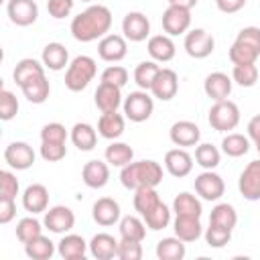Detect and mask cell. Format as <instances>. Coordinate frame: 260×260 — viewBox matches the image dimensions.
Returning <instances> with one entry per match:
<instances>
[{"label":"cell","mask_w":260,"mask_h":260,"mask_svg":"<svg viewBox=\"0 0 260 260\" xmlns=\"http://www.w3.org/2000/svg\"><path fill=\"white\" fill-rule=\"evenodd\" d=\"M254 144H256V150H258V154H260V140H258V142H254Z\"/></svg>","instance_id":"59"},{"label":"cell","mask_w":260,"mask_h":260,"mask_svg":"<svg viewBox=\"0 0 260 260\" xmlns=\"http://www.w3.org/2000/svg\"><path fill=\"white\" fill-rule=\"evenodd\" d=\"M41 142H67V130L59 122H49L41 130Z\"/></svg>","instance_id":"49"},{"label":"cell","mask_w":260,"mask_h":260,"mask_svg":"<svg viewBox=\"0 0 260 260\" xmlns=\"http://www.w3.org/2000/svg\"><path fill=\"white\" fill-rule=\"evenodd\" d=\"M223 191H225V183H223V179L217 173L203 171L201 175L195 177V193L201 199H205V201H217V199H221Z\"/></svg>","instance_id":"8"},{"label":"cell","mask_w":260,"mask_h":260,"mask_svg":"<svg viewBox=\"0 0 260 260\" xmlns=\"http://www.w3.org/2000/svg\"><path fill=\"white\" fill-rule=\"evenodd\" d=\"M165 169H167L173 177L183 179V177H187V175L193 171V156H191L185 148H181V146L171 148V150H167V154H165Z\"/></svg>","instance_id":"17"},{"label":"cell","mask_w":260,"mask_h":260,"mask_svg":"<svg viewBox=\"0 0 260 260\" xmlns=\"http://www.w3.org/2000/svg\"><path fill=\"white\" fill-rule=\"evenodd\" d=\"M91 217L98 225H114L120 221V205L112 197H100L91 207Z\"/></svg>","instance_id":"19"},{"label":"cell","mask_w":260,"mask_h":260,"mask_svg":"<svg viewBox=\"0 0 260 260\" xmlns=\"http://www.w3.org/2000/svg\"><path fill=\"white\" fill-rule=\"evenodd\" d=\"M73 4H75V0H47V10L53 18L61 20V18L71 14Z\"/></svg>","instance_id":"54"},{"label":"cell","mask_w":260,"mask_h":260,"mask_svg":"<svg viewBox=\"0 0 260 260\" xmlns=\"http://www.w3.org/2000/svg\"><path fill=\"white\" fill-rule=\"evenodd\" d=\"M230 240H232V230L228 228L209 223V228L205 230V242L211 248H223L225 244H230Z\"/></svg>","instance_id":"46"},{"label":"cell","mask_w":260,"mask_h":260,"mask_svg":"<svg viewBox=\"0 0 260 260\" xmlns=\"http://www.w3.org/2000/svg\"><path fill=\"white\" fill-rule=\"evenodd\" d=\"M24 252L28 258L32 260H49L53 254H55V244L47 238V236H37L32 238L30 242L24 244Z\"/></svg>","instance_id":"36"},{"label":"cell","mask_w":260,"mask_h":260,"mask_svg":"<svg viewBox=\"0 0 260 260\" xmlns=\"http://www.w3.org/2000/svg\"><path fill=\"white\" fill-rule=\"evenodd\" d=\"M71 142L79 148V150H93L98 144V132L91 124L87 122H77L71 128Z\"/></svg>","instance_id":"30"},{"label":"cell","mask_w":260,"mask_h":260,"mask_svg":"<svg viewBox=\"0 0 260 260\" xmlns=\"http://www.w3.org/2000/svg\"><path fill=\"white\" fill-rule=\"evenodd\" d=\"M22 207L32 215L47 211L49 209V191H47V187L41 185V183L28 185L22 193Z\"/></svg>","instance_id":"21"},{"label":"cell","mask_w":260,"mask_h":260,"mask_svg":"<svg viewBox=\"0 0 260 260\" xmlns=\"http://www.w3.org/2000/svg\"><path fill=\"white\" fill-rule=\"evenodd\" d=\"M122 87L114 85V83H106L100 81L95 93H93V102L98 106L100 112H116L124 102H122Z\"/></svg>","instance_id":"18"},{"label":"cell","mask_w":260,"mask_h":260,"mask_svg":"<svg viewBox=\"0 0 260 260\" xmlns=\"http://www.w3.org/2000/svg\"><path fill=\"white\" fill-rule=\"evenodd\" d=\"M65 154H67L65 142H41V156L47 162H57L65 158Z\"/></svg>","instance_id":"52"},{"label":"cell","mask_w":260,"mask_h":260,"mask_svg":"<svg viewBox=\"0 0 260 260\" xmlns=\"http://www.w3.org/2000/svg\"><path fill=\"white\" fill-rule=\"evenodd\" d=\"M169 138L175 146L187 148V146H197L199 138H201V130L195 122L191 120H179L171 126L169 130Z\"/></svg>","instance_id":"13"},{"label":"cell","mask_w":260,"mask_h":260,"mask_svg":"<svg viewBox=\"0 0 260 260\" xmlns=\"http://www.w3.org/2000/svg\"><path fill=\"white\" fill-rule=\"evenodd\" d=\"M41 234H43V225H41V221L35 219V217H22V219L16 223V238H18L22 244L30 242L32 238H37V236H41Z\"/></svg>","instance_id":"45"},{"label":"cell","mask_w":260,"mask_h":260,"mask_svg":"<svg viewBox=\"0 0 260 260\" xmlns=\"http://www.w3.org/2000/svg\"><path fill=\"white\" fill-rule=\"evenodd\" d=\"M173 211H175V215L201 217L203 207H201V201H199L195 195L183 191V193H179V195L175 197V201H173Z\"/></svg>","instance_id":"35"},{"label":"cell","mask_w":260,"mask_h":260,"mask_svg":"<svg viewBox=\"0 0 260 260\" xmlns=\"http://www.w3.org/2000/svg\"><path fill=\"white\" fill-rule=\"evenodd\" d=\"M209 126L217 132H230L240 124V108L232 100H219L209 108Z\"/></svg>","instance_id":"4"},{"label":"cell","mask_w":260,"mask_h":260,"mask_svg":"<svg viewBox=\"0 0 260 260\" xmlns=\"http://www.w3.org/2000/svg\"><path fill=\"white\" fill-rule=\"evenodd\" d=\"M24 98L30 102V104H45L49 93H51V85H49V79L45 75H37V77H30L28 81H24L20 85Z\"/></svg>","instance_id":"29"},{"label":"cell","mask_w":260,"mask_h":260,"mask_svg":"<svg viewBox=\"0 0 260 260\" xmlns=\"http://www.w3.org/2000/svg\"><path fill=\"white\" fill-rule=\"evenodd\" d=\"M45 65L43 61H37V59H20L12 71V77H14V83L20 87L24 81H28L30 77H37V75H45Z\"/></svg>","instance_id":"32"},{"label":"cell","mask_w":260,"mask_h":260,"mask_svg":"<svg viewBox=\"0 0 260 260\" xmlns=\"http://www.w3.org/2000/svg\"><path fill=\"white\" fill-rule=\"evenodd\" d=\"M203 89H205V95L211 98L213 102L228 100V95L232 93V77L223 71H213L205 77Z\"/></svg>","instance_id":"22"},{"label":"cell","mask_w":260,"mask_h":260,"mask_svg":"<svg viewBox=\"0 0 260 260\" xmlns=\"http://www.w3.org/2000/svg\"><path fill=\"white\" fill-rule=\"evenodd\" d=\"M185 51L189 57L193 59H205L213 53V47H215V41L213 37L205 30V28H193L185 35Z\"/></svg>","instance_id":"6"},{"label":"cell","mask_w":260,"mask_h":260,"mask_svg":"<svg viewBox=\"0 0 260 260\" xmlns=\"http://www.w3.org/2000/svg\"><path fill=\"white\" fill-rule=\"evenodd\" d=\"M232 79L242 85V87H252L258 81V67L256 63H246V65H234L232 69Z\"/></svg>","instance_id":"43"},{"label":"cell","mask_w":260,"mask_h":260,"mask_svg":"<svg viewBox=\"0 0 260 260\" xmlns=\"http://www.w3.org/2000/svg\"><path fill=\"white\" fill-rule=\"evenodd\" d=\"M6 12L10 22L16 26H30L39 18V6L35 0H8Z\"/></svg>","instance_id":"10"},{"label":"cell","mask_w":260,"mask_h":260,"mask_svg":"<svg viewBox=\"0 0 260 260\" xmlns=\"http://www.w3.org/2000/svg\"><path fill=\"white\" fill-rule=\"evenodd\" d=\"M122 32L126 37V41H132V43H140V41H146V37L150 35V22L148 18L134 10V12H128L122 20Z\"/></svg>","instance_id":"15"},{"label":"cell","mask_w":260,"mask_h":260,"mask_svg":"<svg viewBox=\"0 0 260 260\" xmlns=\"http://www.w3.org/2000/svg\"><path fill=\"white\" fill-rule=\"evenodd\" d=\"M112 26V12L104 4H91L71 20V35L79 43H91L108 35Z\"/></svg>","instance_id":"1"},{"label":"cell","mask_w":260,"mask_h":260,"mask_svg":"<svg viewBox=\"0 0 260 260\" xmlns=\"http://www.w3.org/2000/svg\"><path fill=\"white\" fill-rule=\"evenodd\" d=\"M173 230H175V236L181 238L185 244L199 240L203 234L199 217H191V215H177L173 221Z\"/></svg>","instance_id":"25"},{"label":"cell","mask_w":260,"mask_h":260,"mask_svg":"<svg viewBox=\"0 0 260 260\" xmlns=\"http://www.w3.org/2000/svg\"><path fill=\"white\" fill-rule=\"evenodd\" d=\"M160 203V197L156 193V187H140L134 191V209L140 217L148 215L156 205Z\"/></svg>","instance_id":"33"},{"label":"cell","mask_w":260,"mask_h":260,"mask_svg":"<svg viewBox=\"0 0 260 260\" xmlns=\"http://www.w3.org/2000/svg\"><path fill=\"white\" fill-rule=\"evenodd\" d=\"M238 189H240V195L248 201L260 199V158L250 160L244 167V171L240 173V179H238Z\"/></svg>","instance_id":"7"},{"label":"cell","mask_w":260,"mask_h":260,"mask_svg":"<svg viewBox=\"0 0 260 260\" xmlns=\"http://www.w3.org/2000/svg\"><path fill=\"white\" fill-rule=\"evenodd\" d=\"M187 254L185 242L181 238H162L156 244V258L158 260H183Z\"/></svg>","instance_id":"31"},{"label":"cell","mask_w":260,"mask_h":260,"mask_svg":"<svg viewBox=\"0 0 260 260\" xmlns=\"http://www.w3.org/2000/svg\"><path fill=\"white\" fill-rule=\"evenodd\" d=\"M162 181V167L156 160H132L120 171V183L126 189H140V187H156Z\"/></svg>","instance_id":"2"},{"label":"cell","mask_w":260,"mask_h":260,"mask_svg":"<svg viewBox=\"0 0 260 260\" xmlns=\"http://www.w3.org/2000/svg\"><path fill=\"white\" fill-rule=\"evenodd\" d=\"M134 158V150L130 144L126 142H112L108 148H106V162L112 165V167H126L128 162H132Z\"/></svg>","instance_id":"34"},{"label":"cell","mask_w":260,"mask_h":260,"mask_svg":"<svg viewBox=\"0 0 260 260\" xmlns=\"http://www.w3.org/2000/svg\"><path fill=\"white\" fill-rule=\"evenodd\" d=\"M18 179L10 171H0V199H16Z\"/></svg>","instance_id":"50"},{"label":"cell","mask_w":260,"mask_h":260,"mask_svg":"<svg viewBox=\"0 0 260 260\" xmlns=\"http://www.w3.org/2000/svg\"><path fill=\"white\" fill-rule=\"evenodd\" d=\"M219 160H221V154H219V150H217L213 144H209V142L197 144V148H195V162H197L201 169L213 171V169L219 165Z\"/></svg>","instance_id":"40"},{"label":"cell","mask_w":260,"mask_h":260,"mask_svg":"<svg viewBox=\"0 0 260 260\" xmlns=\"http://www.w3.org/2000/svg\"><path fill=\"white\" fill-rule=\"evenodd\" d=\"M87 248H89V244L81 236H77V234H67L57 244V252L65 260H79V258L83 260Z\"/></svg>","instance_id":"26"},{"label":"cell","mask_w":260,"mask_h":260,"mask_svg":"<svg viewBox=\"0 0 260 260\" xmlns=\"http://www.w3.org/2000/svg\"><path fill=\"white\" fill-rule=\"evenodd\" d=\"M209 223H215V225L234 230L236 223H238V213H236L234 205H230V203H217L211 209V213H209Z\"/></svg>","instance_id":"39"},{"label":"cell","mask_w":260,"mask_h":260,"mask_svg":"<svg viewBox=\"0 0 260 260\" xmlns=\"http://www.w3.org/2000/svg\"><path fill=\"white\" fill-rule=\"evenodd\" d=\"M158 71H160V67L156 65V61H142V63H138L136 69H134V81H136V85L140 89L150 91V85H152V81H154V77H156Z\"/></svg>","instance_id":"41"},{"label":"cell","mask_w":260,"mask_h":260,"mask_svg":"<svg viewBox=\"0 0 260 260\" xmlns=\"http://www.w3.org/2000/svg\"><path fill=\"white\" fill-rule=\"evenodd\" d=\"M122 106H124V116L130 122H144L152 116V110H154V102L146 89L130 91Z\"/></svg>","instance_id":"5"},{"label":"cell","mask_w":260,"mask_h":260,"mask_svg":"<svg viewBox=\"0 0 260 260\" xmlns=\"http://www.w3.org/2000/svg\"><path fill=\"white\" fill-rule=\"evenodd\" d=\"M169 6H179V8L191 10L193 6H197V0H169Z\"/></svg>","instance_id":"58"},{"label":"cell","mask_w":260,"mask_h":260,"mask_svg":"<svg viewBox=\"0 0 260 260\" xmlns=\"http://www.w3.org/2000/svg\"><path fill=\"white\" fill-rule=\"evenodd\" d=\"M126 53H128V45H126V37L122 35H106L98 43V55L108 63L122 61Z\"/></svg>","instance_id":"16"},{"label":"cell","mask_w":260,"mask_h":260,"mask_svg":"<svg viewBox=\"0 0 260 260\" xmlns=\"http://www.w3.org/2000/svg\"><path fill=\"white\" fill-rule=\"evenodd\" d=\"M4 160L10 169L16 171H26L35 162V150L26 142H10L4 150Z\"/></svg>","instance_id":"14"},{"label":"cell","mask_w":260,"mask_h":260,"mask_svg":"<svg viewBox=\"0 0 260 260\" xmlns=\"http://www.w3.org/2000/svg\"><path fill=\"white\" fill-rule=\"evenodd\" d=\"M148 55L152 57V61H158V63H167L175 57L177 53V47L173 43V39L169 35H154L148 39Z\"/></svg>","instance_id":"24"},{"label":"cell","mask_w":260,"mask_h":260,"mask_svg":"<svg viewBox=\"0 0 260 260\" xmlns=\"http://www.w3.org/2000/svg\"><path fill=\"white\" fill-rule=\"evenodd\" d=\"M120 236L126 238V240H136V242H142L144 236H146V223L144 219L136 217V215H124L120 219Z\"/></svg>","instance_id":"38"},{"label":"cell","mask_w":260,"mask_h":260,"mask_svg":"<svg viewBox=\"0 0 260 260\" xmlns=\"http://www.w3.org/2000/svg\"><path fill=\"white\" fill-rule=\"evenodd\" d=\"M41 61L47 69L51 71H61L65 69V65H69V51L65 49V45L61 43H49L45 49H43V55H41Z\"/></svg>","instance_id":"28"},{"label":"cell","mask_w":260,"mask_h":260,"mask_svg":"<svg viewBox=\"0 0 260 260\" xmlns=\"http://www.w3.org/2000/svg\"><path fill=\"white\" fill-rule=\"evenodd\" d=\"M100 81H106V83H114L118 87H124L128 83V71L122 65H110V67H106L102 71V79Z\"/></svg>","instance_id":"51"},{"label":"cell","mask_w":260,"mask_h":260,"mask_svg":"<svg viewBox=\"0 0 260 260\" xmlns=\"http://www.w3.org/2000/svg\"><path fill=\"white\" fill-rule=\"evenodd\" d=\"M215 6L223 14H236L246 6V0H215Z\"/></svg>","instance_id":"56"},{"label":"cell","mask_w":260,"mask_h":260,"mask_svg":"<svg viewBox=\"0 0 260 260\" xmlns=\"http://www.w3.org/2000/svg\"><path fill=\"white\" fill-rule=\"evenodd\" d=\"M144 219V223H146V228H150L152 232H158V230H165L169 223H171V209L160 201L148 215H144L142 217Z\"/></svg>","instance_id":"42"},{"label":"cell","mask_w":260,"mask_h":260,"mask_svg":"<svg viewBox=\"0 0 260 260\" xmlns=\"http://www.w3.org/2000/svg\"><path fill=\"white\" fill-rule=\"evenodd\" d=\"M116 258H120V260H140L142 258V242L122 238L118 242V256Z\"/></svg>","instance_id":"48"},{"label":"cell","mask_w":260,"mask_h":260,"mask_svg":"<svg viewBox=\"0 0 260 260\" xmlns=\"http://www.w3.org/2000/svg\"><path fill=\"white\" fill-rule=\"evenodd\" d=\"M18 112V100L10 89H2L0 91V120L8 122L16 116Z\"/></svg>","instance_id":"47"},{"label":"cell","mask_w":260,"mask_h":260,"mask_svg":"<svg viewBox=\"0 0 260 260\" xmlns=\"http://www.w3.org/2000/svg\"><path fill=\"white\" fill-rule=\"evenodd\" d=\"M248 138L254 140V142L260 140V114L250 118V122H248Z\"/></svg>","instance_id":"57"},{"label":"cell","mask_w":260,"mask_h":260,"mask_svg":"<svg viewBox=\"0 0 260 260\" xmlns=\"http://www.w3.org/2000/svg\"><path fill=\"white\" fill-rule=\"evenodd\" d=\"M81 179L89 189H102L110 181V167L104 160H87L81 169Z\"/></svg>","instance_id":"20"},{"label":"cell","mask_w":260,"mask_h":260,"mask_svg":"<svg viewBox=\"0 0 260 260\" xmlns=\"http://www.w3.org/2000/svg\"><path fill=\"white\" fill-rule=\"evenodd\" d=\"M124 126H126V120L122 114L116 112H102L100 120H98V134L106 140H116L124 134Z\"/></svg>","instance_id":"23"},{"label":"cell","mask_w":260,"mask_h":260,"mask_svg":"<svg viewBox=\"0 0 260 260\" xmlns=\"http://www.w3.org/2000/svg\"><path fill=\"white\" fill-rule=\"evenodd\" d=\"M221 150H223V154H228L232 158L244 156L250 150V138L244 134H238V132H228V136H223V140H221Z\"/></svg>","instance_id":"37"},{"label":"cell","mask_w":260,"mask_h":260,"mask_svg":"<svg viewBox=\"0 0 260 260\" xmlns=\"http://www.w3.org/2000/svg\"><path fill=\"white\" fill-rule=\"evenodd\" d=\"M16 217L14 199H0V223H10Z\"/></svg>","instance_id":"55"},{"label":"cell","mask_w":260,"mask_h":260,"mask_svg":"<svg viewBox=\"0 0 260 260\" xmlns=\"http://www.w3.org/2000/svg\"><path fill=\"white\" fill-rule=\"evenodd\" d=\"M89 252L98 260H110V258L118 256V240L106 232L95 234L89 242Z\"/></svg>","instance_id":"27"},{"label":"cell","mask_w":260,"mask_h":260,"mask_svg":"<svg viewBox=\"0 0 260 260\" xmlns=\"http://www.w3.org/2000/svg\"><path fill=\"white\" fill-rule=\"evenodd\" d=\"M43 223L53 234H67L75 225V213L65 205H55L45 211Z\"/></svg>","instance_id":"12"},{"label":"cell","mask_w":260,"mask_h":260,"mask_svg":"<svg viewBox=\"0 0 260 260\" xmlns=\"http://www.w3.org/2000/svg\"><path fill=\"white\" fill-rule=\"evenodd\" d=\"M260 57L258 51L246 47L244 43L240 41H234L232 47H230V61L234 65H246V63H256V59Z\"/></svg>","instance_id":"44"},{"label":"cell","mask_w":260,"mask_h":260,"mask_svg":"<svg viewBox=\"0 0 260 260\" xmlns=\"http://www.w3.org/2000/svg\"><path fill=\"white\" fill-rule=\"evenodd\" d=\"M177 91H179V75L169 67H160V71L156 73L150 85V93L160 102H169L177 95Z\"/></svg>","instance_id":"9"},{"label":"cell","mask_w":260,"mask_h":260,"mask_svg":"<svg viewBox=\"0 0 260 260\" xmlns=\"http://www.w3.org/2000/svg\"><path fill=\"white\" fill-rule=\"evenodd\" d=\"M189 26H191V10L179 8V6H169L162 12V30L169 37L187 35Z\"/></svg>","instance_id":"11"},{"label":"cell","mask_w":260,"mask_h":260,"mask_svg":"<svg viewBox=\"0 0 260 260\" xmlns=\"http://www.w3.org/2000/svg\"><path fill=\"white\" fill-rule=\"evenodd\" d=\"M236 41H240V43H244L246 47H250V49H254V51L260 53V28H258V26H244V28L238 32Z\"/></svg>","instance_id":"53"},{"label":"cell","mask_w":260,"mask_h":260,"mask_svg":"<svg viewBox=\"0 0 260 260\" xmlns=\"http://www.w3.org/2000/svg\"><path fill=\"white\" fill-rule=\"evenodd\" d=\"M98 65L89 55H77L65 71V87L69 91H83L95 77Z\"/></svg>","instance_id":"3"},{"label":"cell","mask_w":260,"mask_h":260,"mask_svg":"<svg viewBox=\"0 0 260 260\" xmlns=\"http://www.w3.org/2000/svg\"><path fill=\"white\" fill-rule=\"evenodd\" d=\"M81 2H91V0H81Z\"/></svg>","instance_id":"60"}]
</instances>
